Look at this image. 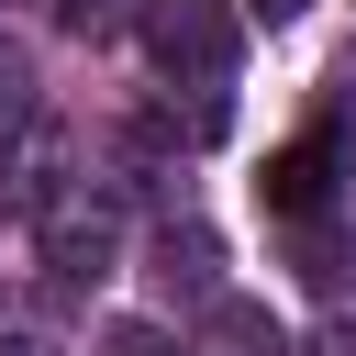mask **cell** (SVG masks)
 <instances>
[{
  "label": "cell",
  "mask_w": 356,
  "mask_h": 356,
  "mask_svg": "<svg viewBox=\"0 0 356 356\" xmlns=\"http://www.w3.org/2000/svg\"><path fill=\"white\" fill-rule=\"evenodd\" d=\"M312 356H356V334H323V345H312Z\"/></svg>",
  "instance_id": "7"
},
{
  "label": "cell",
  "mask_w": 356,
  "mask_h": 356,
  "mask_svg": "<svg viewBox=\"0 0 356 356\" xmlns=\"http://www.w3.org/2000/svg\"><path fill=\"white\" fill-rule=\"evenodd\" d=\"M189 356H278V323H267L256 300H211L200 334H189Z\"/></svg>",
  "instance_id": "3"
},
{
  "label": "cell",
  "mask_w": 356,
  "mask_h": 356,
  "mask_svg": "<svg viewBox=\"0 0 356 356\" xmlns=\"http://www.w3.org/2000/svg\"><path fill=\"white\" fill-rule=\"evenodd\" d=\"M145 56H156V78H178V89H222L234 56H245V33H234L222 0H145Z\"/></svg>",
  "instance_id": "1"
},
{
  "label": "cell",
  "mask_w": 356,
  "mask_h": 356,
  "mask_svg": "<svg viewBox=\"0 0 356 356\" xmlns=\"http://www.w3.org/2000/svg\"><path fill=\"white\" fill-rule=\"evenodd\" d=\"M256 189H267V211H278V222H312V211H323V189H334V145H323V134L278 145Z\"/></svg>",
  "instance_id": "2"
},
{
  "label": "cell",
  "mask_w": 356,
  "mask_h": 356,
  "mask_svg": "<svg viewBox=\"0 0 356 356\" xmlns=\"http://www.w3.org/2000/svg\"><path fill=\"white\" fill-rule=\"evenodd\" d=\"M44 245H56L67 278H100V267H111V211H78V200H67V211L44 222Z\"/></svg>",
  "instance_id": "4"
},
{
  "label": "cell",
  "mask_w": 356,
  "mask_h": 356,
  "mask_svg": "<svg viewBox=\"0 0 356 356\" xmlns=\"http://www.w3.org/2000/svg\"><path fill=\"white\" fill-rule=\"evenodd\" d=\"M22 111H33V67H22V56H11V44H0V134H11V122H22Z\"/></svg>",
  "instance_id": "5"
},
{
  "label": "cell",
  "mask_w": 356,
  "mask_h": 356,
  "mask_svg": "<svg viewBox=\"0 0 356 356\" xmlns=\"http://www.w3.org/2000/svg\"><path fill=\"white\" fill-rule=\"evenodd\" d=\"M100 356H178V345H167L156 323H111V334H100Z\"/></svg>",
  "instance_id": "6"
},
{
  "label": "cell",
  "mask_w": 356,
  "mask_h": 356,
  "mask_svg": "<svg viewBox=\"0 0 356 356\" xmlns=\"http://www.w3.org/2000/svg\"><path fill=\"white\" fill-rule=\"evenodd\" d=\"M256 11H267V22H289V11H300V0H256Z\"/></svg>",
  "instance_id": "8"
}]
</instances>
